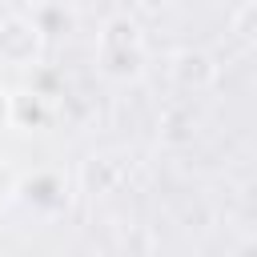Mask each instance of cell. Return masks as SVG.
<instances>
[{
  "instance_id": "obj_1",
  "label": "cell",
  "mask_w": 257,
  "mask_h": 257,
  "mask_svg": "<svg viewBox=\"0 0 257 257\" xmlns=\"http://www.w3.org/2000/svg\"><path fill=\"white\" fill-rule=\"evenodd\" d=\"M16 201H20L32 217L52 221V217H60V213L68 209V201H72L68 177H64L60 169H52V165H40V169H32V173H24V177L16 181Z\"/></svg>"
},
{
  "instance_id": "obj_2",
  "label": "cell",
  "mask_w": 257,
  "mask_h": 257,
  "mask_svg": "<svg viewBox=\"0 0 257 257\" xmlns=\"http://www.w3.org/2000/svg\"><path fill=\"white\" fill-rule=\"evenodd\" d=\"M44 48H48V40L40 36V28L32 24L28 12L0 16V64L28 72V68H36L44 60Z\"/></svg>"
},
{
  "instance_id": "obj_3",
  "label": "cell",
  "mask_w": 257,
  "mask_h": 257,
  "mask_svg": "<svg viewBox=\"0 0 257 257\" xmlns=\"http://www.w3.org/2000/svg\"><path fill=\"white\" fill-rule=\"evenodd\" d=\"M169 76L177 80V88L201 92V88H209V84L217 80V60H213L205 48H181V52H173V60H169Z\"/></svg>"
},
{
  "instance_id": "obj_4",
  "label": "cell",
  "mask_w": 257,
  "mask_h": 257,
  "mask_svg": "<svg viewBox=\"0 0 257 257\" xmlns=\"http://www.w3.org/2000/svg\"><path fill=\"white\" fill-rule=\"evenodd\" d=\"M96 64L108 80L116 84H128V80H141L145 76V64H149V48L145 44H128V48H96Z\"/></svg>"
},
{
  "instance_id": "obj_5",
  "label": "cell",
  "mask_w": 257,
  "mask_h": 257,
  "mask_svg": "<svg viewBox=\"0 0 257 257\" xmlns=\"http://www.w3.org/2000/svg\"><path fill=\"white\" fill-rule=\"evenodd\" d=\"M56 116V104L40 92H32L28 84L12 92V128H24V133H36V128H48Z\"/></svg>"
},
{
  "instance_id": "obj_6",
  "label": "cell",
  "mask_w": 257,
  "mask_h": 257,
  "mask_svg": "<svg viewBox=\"0 0 257 257\" xmlns=\"http://www.w3.org/2000/svg\"><path fill=\"white\" fill-rule=\"evenodd\" d=\"M32 24L40 28V36L52 44V40H60V36H68L72 28H76V8L68 4V0H44V4H36L32 12Z\"/></svg>"
},
{
  "instance_id": "obj_7",
  "label": "cell",
  "mask_w": 257,
  "mask_h": 257,
  "mask_svg": "<svg viewBox=\"0 0 257 257\" xmlns=\"http://www.w3.org/2000/svg\"><path fill=\"white\" fill-rule=\"evenodd\" d=\"M128 44H145L141 24H137L133 16H124V12L108 16V20L100 24V32H96V48H128Z\"/></svg>"
},
{
  "instance_id": "obj_8",
  "label": "cell",
  "mask_w": 257,
  "mask_h": 257,
  "mask_svg": "<svg viewBox=\"0 0 257 257\" xmlns=\"http://www.w3.org/2000/svg\"><path fill=\"white\" fill-rule=\"evenodd\" d=\"M16 181H20V173H16V169L0 157V209L16 201Z\"/></svg>"
},
{
  "instance_id": "obj_9",
  "label": "cell",
  "mask_w": 257,
  "mask_h": 257,
  "mask_svg": "<svg viewBox=\"0 0 257 257\" xmlns=\"http://www.w3.org/2000/svg\"><path fill=\"white\" fill-rule=\"evenodd\" d=\"M4 128H12V92L8 88H0V133Z\"/></svg>"
},
{
  "instance_id": "obj_10",
  "label": "cell",
  "mask_w": 257,
  "mask_h": 257,
  "mask_svg": "<svg viewBox=\"0 0 257 257\" xmlns=\"http://www.w3.org/2000/svg\"><path fill=\"white\" fill-rule=\"evenodd\" d=\"M233 257H257V233H249V237L233 249Z\"/></svg>"
}]
</instances>
